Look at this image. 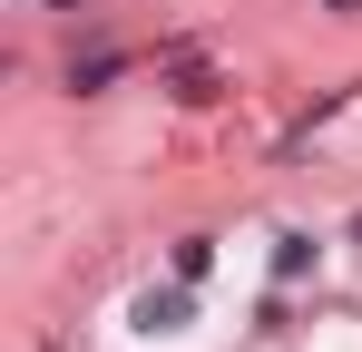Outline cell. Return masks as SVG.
I'll list each match as a JSON object with an SVG mask.
<instances>
[{"label": "cell", "instance_id": "obj_1", "mask_svg": "<svg viewBox=\"0 0 362 352\" xmlns=\"http://www.w3.org/2000/svg\"><path fill=\"white\" fill-rule=\"evenodd\" d=\"M137 323H147V333H157V323H186V293H147V303H137Z\"/></svg>", "mask_w": 362, "mask_h": 352}, {"label": "cell", "instance_id": "obj_2", "mask_svg": "<svg viewBox=\"0 0 362 352\" xmlns=\"http://www.w3.org/2000/svg\"><path fill=\"white\" fill-rule=\"evenodd\" d=\"M49 10H88V0H49Z\"/></svg>", "mask_w": 362, "mask_h": 352}]
</instances>
